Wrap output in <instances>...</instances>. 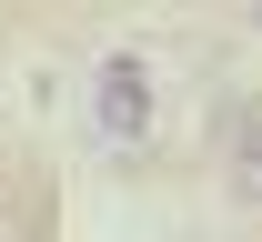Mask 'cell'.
<instances>
[{
	"label": "cell",
	"mask_w": 262,
	"mask_h": 242,
	"mask_svg": "<svg viewBox=\"0 0 262 242\" xmlns=\"http://www.w3.org/2000/svg\"><path fill=\"white\" fill-rule=\"evenodd\" d=\"M91 121H101V141H141L151 131V71L131 61V51H111L91 71Z\"/></svg>",
	"instance_id": "obj_1"
},
{
	"label": "cell",
	"mask_w": 262,
	"mask_h": 242,
	"mask_svg": "<svg viewBox=\"0 0 262 242\" xmlns=\"http://www.w3.org/2000/svg\"><path fill=\"white\" fill-rule=\"evenodd\" d=\"M222 182L242 192V202H262V121H232V141H222Z\"/></svg>",
	"instance_id": "obj_2"
}]
</instances>
